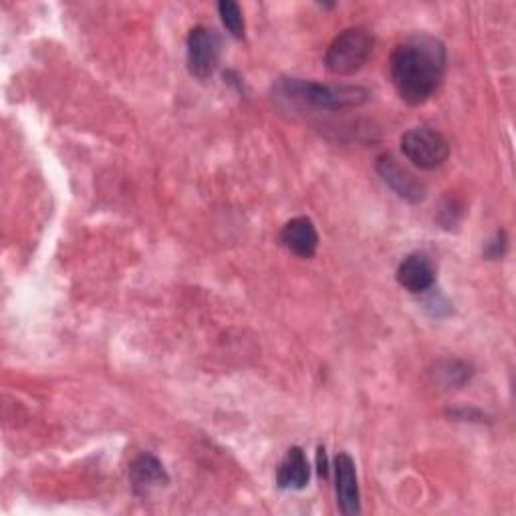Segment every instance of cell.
<instances>
[{"mask_svg": "<svg viewBox=\"0 0 516 516\" xmlns=\"http://www.w3.org/2000/svg\"><path fill=\"white\" fill-rule=\"evenodd\" d=\"M446 47L440 39L418 33L396 45L390 57V77L408 105H424L440 89L446 75Z\"/></svg>", "mask_w": 516, "mask_h": 516, "instance_id": "cell-1", "label": "cell"}, {"mask_svg": "<svg viewBox=\"0 0 516 516\" xmlns=\"http://www.w3.org/2000/svg\"><path fill=\"white\" fill-rule=\"evenodd\" d=\"M275 91L287 101L325 111L359 107L369 99V91L359 85H323L305 79H279Z\"/></svg>", "mask_w": 516, "mask_h": 516, "instance_id": "cell-2", "label": "cell"}, {"mask_svg": "<svg viewBox=\"0 0 516 516\" xmlns=\"http://www.w3.org/2000/svg\"><path fill=\"white\" fill-rule=\"evenodd\" d=\"M373 47H375V39L367 29L363 27L345 29L331 41L325 53V67L339 77L355 75L371 59Z\"/></svg>", "mask_w": 516, "mask_h": 516, "instance_id": "cell-3", "label": "cell"}, {"mask_svg": "<svg viewBox=\"0 0 516 516\" xmlns=\"http://www.w3.org/2000/svg\"><path fill=\"white\" fill-rule=\"evenodd\" d=\"M402 152L420 170H436L450 156L448 140L432 127H412L402 136Z\"/></svg>", "mask_w": 516, "mask_h": 516, "instance_id": "cell-4", "label": "cell"}, {"mask_svg": "<svg viewBox=\"0 0 516 516\" xmlns=\"http://www.w3.org/2000/svg\"><path fill=\"white\" fill-rule=\"evenodd\" d=\"M188 69L196 79H208L214 75L220 63L222 43L216 31L208 27H194L186 41Z\"/></svg>", "mask_w": 516, "mask_h": 516, "instance_id": "cell-5", "label": "cell"}, {"mask_svg": "<svg viewBox=\"0 0 516 516\" xmlns=\"http://www.w3.org/2000/svg\"><path fill=\"white\" fill-rule=\"evenodd\" d=\"M375 170L383 178V182L390 186L400 198H404L412 204H418L426 198V186L412 172L402 168L396 158L387 156V154L379 156Z\"/></svg>", "mask_w": 516, "mask_h": 516, "instance_id": "cell-6", "label": "cell"}, {"mask_svg": "<svg viewBox=\"0 0 516 516\" xmlns=\"http://www.w3.org/2000/svg\"><path fill=\"white\" fill-rule=\"evenodd\" d=\"M335 476H337V504L341 514L353 516L361 512L359 484L355 462L347 452H339L335 458Z\"/></svg>", "mask_w": 516, "mask_h": 516, "instance_id": "cell-7", "label": "cell"}, {"mask_svg": "<svg viewBox=\"0 0 516 516\" xmlns=\"http://www.w3.org/2000/svg\"><path fill=\"white\" fill-rule=\"evenodd\" d=\"M398 283L406 291L420 295L434 287L436 283V271L430 258L426 254H410L406 256L402 265L398 267Z\"/></svg>", "mask_w": 516, "mask_h": 516, "instance_id": "cell-8", "label": "cell"}, {"mask_svg": "<svg viewBox=\"0 0 516 516\" xmlns=\"http://www.w3.org/2000/svg\"><path fill=\"white\" fill-rule=\"evenodd\" d=\"M281 242L297 256L311 258L319 246V234L311 218L297 216L289 220L281 230Z\"/></svg>", "mask_w": 516, "mask_h": 516, "instance_id": "cell-9", "label": "cell"}, {"mask_svg": "<svg viewBox=\"0 0 516 516\" xmlns=\"http://www.w3.org/2000/svg\"><path fill=\"white\" fill-rule=\"evenodd\" d=\"M311 468L301 448H291L277 468V484L283 490H303L309 482Z\"/></svg>", "mask_w": 516, "mask_h": 516, "instance_id": "cell-10", "label": "cell"}, {"mask_svg": "<svg viewBox=\"0 0 516 516\" xmlns=\"http://www.w3.org/2000/svg\"><path fill=\"white\" fill-rule=\"evenodd\" d=\"M129 478H132L134 490L140 494H148L156 486L168 484V474L162 466V462L152 454H142L132 468H129Z\"/></svg>", "mask_w": 516, "mask_h": 516, "instance_id": "cell-11", "label": "cell"}, {"mask_svg": "<svg viewBox=\"0 0 516 516\" xmlns=\"http://www.w3.org/2000/svg\"><path fill=\"white\" fill-rule=\"evenodd\" d=\"M218 13H220V19H222L224 27L228 29V33L236 39H242L244 37V17L234 0H222V3H218Z\"/></svg>", "mask_w": 516, "mask_h": 516, "instance_id": "cell-12", "label": "cell"}, {"mask_svg": "<svg viewBox=\"0 0 516 516\" xmlns=\"http://www.w3.org/2000/svg\"><path fill=\"white\" fill-rule=\"evenodd\" d=\"M504 252H506V236H504L502 232H498L496 238L488 242L484 254H486L488 258H500Z\"/></svg>", "mask_w": 516, "mask_h": 516, "instance_id": "cell-13", "label": "cell"}, {"mask_svg": "<svg viewBox=\"0 0 516 516\" xmlns=\"http://www.w3.org/2000/svg\"><path fill=\"white\" fill-rule=\"evenodd\" d=\"M317 464H319V476L327 478V476H329V464H327L325 448H319V450H317Z\"/></svg>", "mask_w": 516, "mask_h": 516, "instance_id": "cell-14", "label": "cell"}]
</instances>
